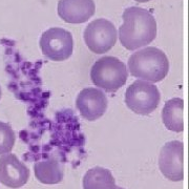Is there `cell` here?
I'll use <instances>...</instances> for the list:
<instances>
[{
    "label": "cell",
    "instance_id": "obj_1",
    "mask_svg": "<svg viewBox=\"0 0 189 189\" xmlns=\"http://www.w3.org/2000/svg\"><path fill=\"white\" fill-rule=\"evenodd\" d=\"M123 24L119 28V38L128 51H136L151 43L157 37V21L147 10L138 6L126 8Z\"/></svg>",
    "mask_w": 189,
    "mask_h": 189
},
{
    "label": "cell",
    "instance_id": "obj_2",
    "mask_svg": "<svg viewBox=\"0 0 189 189\" xmlns=\"http://www.w3.org/2000/svg\"><path fill=\"white\" fill-rule=\"evenodd\" d=\"M128 69L134 77L156 83L167 76L169 61L163 51L154 46H148L130 56Z\"/></svg>",
    "mask_w": 189,
    "mask_h": 189
},
{
    "label": "cell",
    "instance_id": "obj_3",
    "mask_svg": "<svg viewBox=\"0 0 189 189\" xmlns=\"http://www.w3.org/2000/svg\"><path fill=\"white\" fill-rule=\"evenodd\" d=\"M91 81L107 93H114L126 83L128 71L118 58L105 56L94 62L91 71Z\"/></svg>",
    "mask_w": 189,
    "mask_h": 189
},
{
    "label": "cell",
    "instance_id": "obj_4",
    "mask_svg": "<svg viewBox=\"0 0 189 189\" xmlns=\"http://www.w3.org/2000/svg\"><path fill=\"white\" fill-rule=\"evenodd\" d=\"M161 94L156 85L144 80H137L126 89L125 103L130 110L147 116L159 106Z\"/></svg>",
    "mask_w": 189,
    "mask_h": 189
},
{
    "label": "cell",
    "instance_id": "obj_5",
    "mask_svg": "<svg viewBox=\"0 0 189 189\" xmlns=\"http://www.w3.org/2000/svg\"><path fill=\"white\" fill-rule=\"evenodd\" d=\"M39 44L43 55L57 62L68 59L74 49L73 36L68 31L61 28H51L44 31Z\"/></svg>",
    "mask_w": 189,
    "mask_h": 189
},
{
    "label": "cell",
    "instance_id": "obj_6",
    "mask_svg": "<svg viewBox=\"0 0 189 189\" xmlns=\"http://www.w3.org/2000/svg\"><path fill=\"white\" fill-rule=\"evenodd\" d=\"M84 41L87 47L94 54H104L114 46L118 33L114 23L104 19L91 21L84 30Z\"/></svg>",
    "mask_w": 189,
    "mask_h": 189
},
{
    "label": "cell",
    "instance_id": "obj_7",
    "mask_svg": "<svg viewBox=\"0 0 189 189\" xmlns=\"http://www.w3.org/2000/svg\"><path fill=\"white\" fill-rule=\"evenodd\" d=\"M159 167L166 179L181 182L184 179V145L180 141H170L162 147Z\"/></svg>",
    "mask_w": 189,
    "mask_h": 189
},
{
    "label": "cell",
    "instance_id": "obj_8",
    "mask_svg": "<svg viewBox=\"0 0 189 189\" xmlns=\"http://www.w3.org/2000/svg\"><path fill=\"white\" fill-rule=\"evenodd\" d=\"M30 179V170L14 154L0 156V183L8 188L24 186Z\"/></svg>",
    "mask_w": 189,
    "mask_h": 189
},
{
    "label": "cell",
    "instance_id": "obj_9",
    "mask_svg": "<svg viewBox=\"0 0 189 189\" xmlns=\"http://www.w3.org/2000/svg\"><path fill=\"white\" fill-rule=\"evenodd\" d=\"M76 106L84 119L96 121L106 111L107 98L100 89L87 87L79 93L76 100Z\"/></svg>",
    "mask_w": 189,
    "mask_h": 189
},
{
    "label": "cell",
    "instance_id": "obj_10",
    "mask_svg": "<svg viewBox=\"0 0 189 189\" xmlns=\"http://www.w3.org/2000/svg\"><path fill=\"white\" fill-rule=\"evenodd\" d=\"M57 11L63 21L80 24L93 17L96 5L94 0H59Z\"/></svg>",
    "mask_w": 189,
    "mask_h": 189
},
{
    "label": "cell",
    "instance_id": "obj_11",
    "mask_svg": "<svg viewBox=\"0 0 189 189\" xmlns=\"http://www.w3.org/2000/svg\"><path fill=\"white\" fill-rule=\"evenodd\" d=\"M183 110L184 101L181 98L170 99L165 103L162 110V120L167 129L175 132L183 131Z\"/></svg>",
    "mask_w": 189,
    "mask_h": 189
},
{
    "label": "cell",
    "instance_id": "obj_12",
    "mask_svg": "<svg viewBox=\"0 0 189 189\" xmlns=\"http://www.w3.org/2000/svg\"><path fill=\"white\" fill-rule=\"evenodd\" d=\"M116 181L110 170L94 167L83 177V189H116Z\"/></svg>",
    "mask_w": 189,
    "mask_h": 189
},
{
    "label": "cell",
    "instance_id": "obj_13",
    "mask_svg": "<svg viewBox=\"0 0 189 189\" xmlns=\"http://www.w3.org/2000/svg\"><path fill=\"white\" fill-rule=\"evenodd\" d=\"M35 175L43 184H58L63 180V170L59 162L54 159L42 160L34 165Z\"/></svg>",
    "mask_w": 189,
    "mask_h": 189
},
{
    "label": "cell",
    "instance_id": "obj_14",
    "mask_svg": "<svg viewBox=\"0 0 189 189\" xmlns=\"http://www.w3.org/2000/svg\"><path fill=\"white\" fill-rule=\"evenodd\" d=\"M15 140V132L11 125L0 121V156L12 151Z\"/></svg>",
    "mask_w": 189,
    "mask_h": 189
},
{
    "label": "cell",
    "instance_id": "obj_15",
    "mask_svg": "<svg viewBox=\"0 0 189 189\" xmlns=\"http://www.w3.org/2000/svg\"><path fill=\"white\" fill-rule=\"evenodd\" d=\"M134 1H137V2H148V1H150V0H134Z\"/></svg>",
    "mask_w": 189,
    "mask_h": 189
},
{
    "label": "cell",
    "instance_id": "obj_16",
    "mask_svg": "<svg viewBox=\"0 0 189 189\" xmlns=\"http://www.w3.org/2000/svg\"><path fill=\"white\" fill-rule=\"evenodd\" d=\"M1 94H2V91H1V86H0V99H1Z\"/></svg>",
    "mask_w": 189,
    "mask_h": 189
},
{
    "label": "cell",
    "instance_id": "obj_17",
    "mask_svg": "<svg viewBox=\"0 0 189 189\" xmlns=\"http://www.w3.org/2000/svg\"><path fill=\"white\" fill-rule=\"evenodd\" d=\"M116 189H124V188H122V187H117Z\"/></svg>",
    "mask_w": 189,
    "mask_h": 189
}]
</instances>
